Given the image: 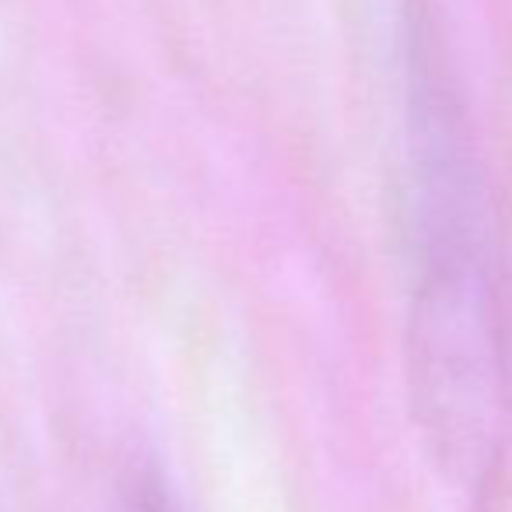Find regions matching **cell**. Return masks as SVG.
Segmentation results:
<instances>
[{
    "label": "cell",
    "mask_w": 512,
    "mask_h": 512,
    "mask_svg": "<svg viewBox=\"0 0 512 512\" xmlns=\"http://www.w3.org/2000/svg\"><path fill=\"white\" fill-rule=\"evenodd\" d=\"M407 383L418 428L463 488L491 477L505 414V313L488 169L432 0H404Z\"/></svg>",
    "instance_id": "6da1fadb"
},
{
    "label": "cell",
    "mask_w": 512,
    "mask_h": 512,
    "mask_svg": "<svg viewBox=\"0 0 512 512\" xmlns=\"http://www.w3.org/2000/svg\"><path fill=\"white\" fill-rule=\"evenodd\" d=\"M130 512H183V509H179L176 495H172L158 477H148V481L137 484Z\"/></svg>",
    "instance_id": "7a4b0ae2"
}]
</instances>
